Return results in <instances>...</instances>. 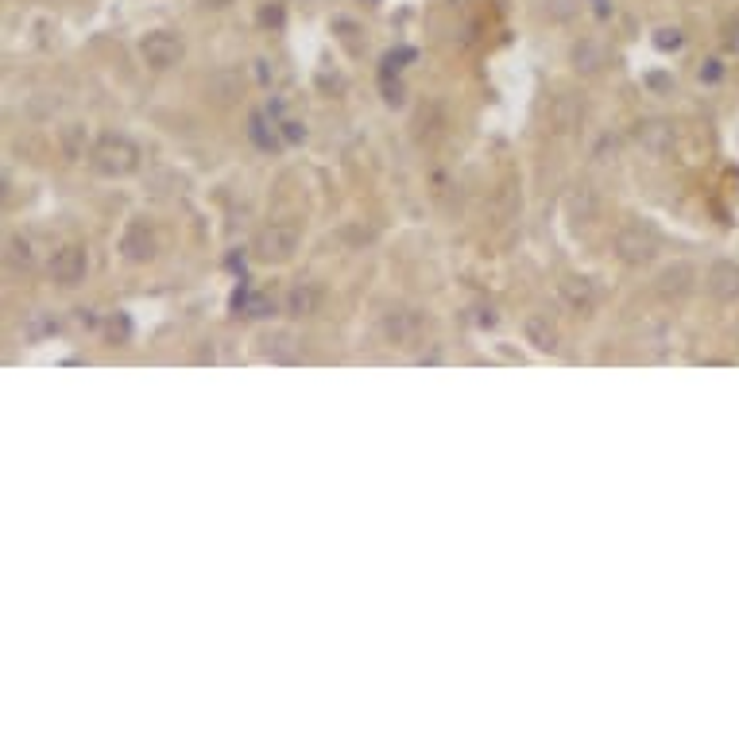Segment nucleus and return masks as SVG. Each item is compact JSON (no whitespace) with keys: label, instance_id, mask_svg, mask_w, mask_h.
Wrapping results in <instances>:
<instances>
[{"label":"nucleus","instance_id":"7c9ffc66","mask_svg":"<svg viewBox=\"0 0 739 739\" xmlns=\"http://www.w3.org/2000/svg\"><path fill=\"white\" fill-rule=\"evenodd\" d=\"M202 8H229V0H197Z\"/></svg>","mask_w":739,"mask_h":739},{"label":"nucleus","instance_id":"6e6552de","mask_svg":"<svg viewBox=\"0 0 739 739\" xmlns=\"http://www.w3.org/2000/svg\"><path fill=\"white\" fill-rule=\"evenodd\" d=\"M558 295H561V302H566L569 310H577V314H592L596 310V287L584 275H566L558 283Z\"/></svg>","mask_w":739,"mask_h":739},{"label":"nucleus","instance_id":"5701e85b","mask_svg":"<svg viewBox=\"0 0 739 739\" xmlns=\"http://www.w3.org/2000/svg\"><path fill=\"white\" fill-rule=\"evenodd\" d=\"M240 314H248V318H272L275 314V302L267 298V295H248V302H244V310Z\"/></svg>","mask_w":739,"mask_h":739},{"label":"nucleus","instance_id":"dca6fc26","mask_svg":"<svg viewBox=\"0 0 739 739\" xmlns=\"http://www.w3.org/2000/svg\"><path fill=\"white\" fill-rule=\"evenodd\" d=\"M608 63V51L596 39H581L577 46H573V66L581 70V74H596Z\"/></svg>","mask_w":739,"mask_h":739},{"label":"nucleus","instance_id":"a878e982","mask_svg":"<svg viewBox=\"0 0 739 739\" xmlns=\"http://www.w3.org/2000/svg\"><path fill=\"white\" fill-rule=\"evenodd\" d=\"M58 330V322H51V318H31V325H28V333H55Z\"/></svg>","mask_w":739,"mask_h":739},{"label":"nucleus","instance_id":"c85d7f7f","mask_svg":"<svg viewBox=\"0 0 739 739\" xmlns=\"http://www.w3.org/2000/svg\"><path fill=\"white\" fill-rule=\"evenodd\" d=\"M647 81H651L654 89H670V78H666V74H651Z\"/></svg>","mask_w":739,"mask_h":739},{"label":"nucleus","instance_id":"7ed1b4c3","mask_svg":"<svg viewBox=\"0 0 739 739\" xmlns=\"http://www.w3.org/2000/svg\"><path fill=\"white\" fill-rule=\"evenodd\" d=\"M298 244H302V232L295 225H267L256 232L252 252H256V260H264V264H287L290 256L298 252Z\"/></svg>","mask_w":739,"mask_h":739},{"label":"nucleus","instance_id":"2f4dec72","mask_svg":"<svg viewBox=\"0 0 739 739\" xmlns=\"http://www.w3.org/2000/svg\"><path fill=\"white\" fill-rule=\"evenodd\" d=\"M728 46H732V51H739V28H732V35H728Z\"/></svg>","mask_w":739,"mask_h":739},{"label":"nucleus","instance_id":"a211bd4d","mask_svg":"<svg viewBox=\"0 0 739 739\" xmlns=\"http://www.w3.org/2000/svg\"><path fill=\"white\" fill-rule=\"evenodd\" d=\"M709 287L717 298H735L739 295V267L735 264H717L709 275Z\"/></svg>","mask_w":739,"mask_h":739},{"label":"nucleus","instance_id":"ddd939ff","mask_svg":"<svg viewBox=\"0 0 739 739\" xmlns=\"http://www.w3.org/2000/svg\"><path fill=\"white\" fill-rule=\"evenodd\" d=\"M418 330H422V322H418V314H410V310H391L383 318V333L391 337V341H415L418 337Z\"/></svg>","mask_w":739,"mask_h":739},{"label":"nucleus","instance_id":"1a4fd4ad","mask_svg":"<svg viewBox=\"0 0 739 739\" xmlns=\"http://www.w3.org/2000/svg\"><path fill=\"white\" fill-rule=\"evenodd\" d=\"M523 337L531 349H538V353H558V341H561V333H558V325L550 322V314H531V318L523 322Z\"/></svg>","mask_w":739,"mask_h":739},{"label":"nucleus","instance_id":"f3484780","mask_svg":"<svg viewBox=\"0 0 739 739\" xmlns=\"http://www.w3.org/2000/svg\"><path fill=\"white\" fill-rule=\"evenodd\" d=\"M4 260H8L12 272H31V267H35V244L28 237H8Z\"/></svg>","mask_w":739,"mask_h":739},{"label":"nucleus","instance_id":"9b49d317","mask_svg":"<svg viewBox=\"0 0 739 739\" xmlns=\"http://www.w3.org/2000/svg\"><path fill=\"white\" fill-rule=\"evenodd\" d=\"M283 307L290 318H310V314H318V307H322V290L314 283H295Z\"/></svg>","mask_w":739,"mask_h":739},{"label":"nucleus","instance_id":"412c9836","mask_svg":"<svg viewBox=\"0 0 739 739\" xmlns=\"http://www.w3.org/2000/svg\"><path fill=\"white\" fill-rule=\"evenodd\" d=\"M264 345H267V357H272V360H295V357H298V353H295V341H290L287 333L267 337Z\"/></svg>","mask_w":739,"mask_h":739},{"label":"nucleus","instance_id":"4be33fe9","mask_svg":"<svg viewBox=\"0 0 739 739\" xmlns=\"http://www.w3.org/2000/svg\"><path fill=\"white\" fill-rule=\"evenodd\" d=\"M81 139H86V128H66L63 132V151H66V159H81L86 155V144H81Z\"/></svg>","mask_w":739,"mask_h":739},{"label":"nucleus","instance_id":"0eeeda50","mask_svg":"<svg viewBox=\"0 0 739 739\" xmlns=\"http://www.w3.org/2000/svg\"><path fill=\"white\" fill-rule=\"evenodd\" d=\"M674 139H677V132H674L670 121H642V124H635V144L642 151H651V155H666V151L674 147Z\"/></svg>","mask_w":739,"mask_h":739},{"label":"nucleus","instance_id":"aec40b11","mask_svg":"<svg viewBox=\"0 0 739 739\" xmlns=\"http://www.w3.org/2000/svg\"><path fill=\"white\" fill-rule=\"evenodd\" d=\"M105 333H109L113 345H128V337H132V322H128V314H109Z\"/></svg>","mask_w":739,"mask_h":739},{"label":"nucleus","instance_id":"f8f14e48","mask_svg":"<svg viewBox=\"0 0 739 739\" xmlns=\"http://www.w3.org/2000/svg\"><path fill=\"white\" fill-rule=\"evenodd\" d=\"M596 209H600V197H596L592 186H577V190L566 197V214H569V221H577V225L592 221Z\"/></svg>","mask_w":739,"mask_h":739},{"label":"nucleus","instance_id":"c756f323","mask_svg":"<svg viewBox=\"0 0 739 739\" xmlns=\"http://www.w3.org/2000/svg\"><path fill=\"white\" fill-rule=\"evenodd\" d=\"M78 322H81V325H86V330H93V325H97V318H93V314H89V310H81V318H78Z\"/></svg>","mask_w":739,"mask_h":739},{"label":"nucleus","instance_id":"b1692460","mask_svg":"<svg viewBox=\"0 0 739 739\" xmlns=\"http://www.w3.org/2000/svg\"><path fill=\"white\" fill-rule=\"evenodd\" d=\"M654 43H659V51H677V46H682V31L662 28L659 35H654Z\"/></svg>","mask_w":739,"mask_h":739},{"label":"nucleus","instance_id":"39448f33","mask_svg":"<svg viewBox=\"0 0 739 739\" xmlns=\"http://www.w3.org/2000/svg\"><path fill=\"white\" fill-rule=\"evenodd\" d=\"M86 272H89V256H86V248H81V244H66V248L55 252V260H51L55 283L78 287L81 279H86Z\"/></svg>","mask_w":739,"mask_h":739},{"label":"nucleus","instance_id":"9d476101","mask_svg":"<svg viewBox=\"0 0 739 739\" xmlns=\"http://www.w3.org/2000/svg\"><path fill=\"white\" fill-rule=\"evenodd\" d=\"M581 116H584V105L577 97H569V93L550 101V124H554L558 132H573V128L581 124Z\"/></svg>","mask_w":739,"mask_h":739},{"label":"nucleus","instance_id":"423d86ee","mask_svg":"<svg viewBox=\"0 0 739 739\" xmlns=\"http://www.w3.org/2000/svg\"><path fill=\"white\" fill-rule=\"evenodd\" d=\"M155 232H151L147 221H128L124 232H121V256L132 264H147L155 256Z\"/></svg>","mask_w":739,"mask_h":739},{"label":"nucleus","instance_id":"cd10ccee","mask_svg":"<svg viewBox=\"0 0 739 739\" xmlns=\"http://www.w3.org/2000/svg\"><path fill=\"white\" fill-rule=\"evenodd\" d=\"M701 78H705V81H717V78H720V63H705V70H701Z\"/></svg>","mask_w":739,"mask_h":739},{"label":"nucleus","instance_id":"f257e3e1","mask_svg":"<svg viewBox=\"0 0 739 739\" xmlns=\"http://www.w3.org/2000/svg\"><path fill=\"white\" fill-rule=\"evenodd\" d=\"M89 167L97 174H105V179H124V174H132L139 167V147L128 136L109 132V136H101L97 144H93Z\"/></svg>","mask_w":739,"mask_h":739},{"label":"nucleus","instance_id":"6ab92c4d","mask_svg":"<svg viewBox=\"0 0 739 739\" xmlns=\"http://www.w3.org/2000/svg\"><path fill=\"white\" fill-rule=\"evenodd\" d=\"M248 136H252V144L260 147V151H275V147H279V136L272 132V128H267V121H264L260 113H256L252 121H248Z\"/></svg>","mask_w":739,"mask_h":739},{"label":"nucleus","instance_id":"4468645a","mask_svg":"<svg viewBox=\"0 0 739 739\" xmlns=\"http://www.w3.org/2000/svg\"><path fill=\"white\" fill-rule=\"evenodd\" d=\"M689 283H693V267L689 264H674V267H666V272L659 275V295L662 298H682Z\"/></svg>","mask_w":739,"mask_h":739},{"label":"nucleus","instance_id":"20e7f679","mask_svg":"<svg viewBox=\"0 0 739 739\" xmlns=\"http://www.w3.org/2000/svg\"><path fill=\"white\" fill-rule=\"evenodd\" d=\"M139 55H144V63L151 70H171L182 63L186 46H182V35L174 31H151L144 35V43H139Z\"/></svg>","mask_w":739,"mask_h":739},{"label":"nucleus","instance_id":"2eb2a0df","mask_svg":"<svg viewBox=\"0 0 739 739\" xmlns=\"http://www.w3.org/2000/svg\"><path fill=\"white\" fill-rule=\"evenodd\" d=\"M206 93L217 105H229L232 97H240V74H237V70H217V74H209Z\"/></svg>","mask_w":739,"mask_h":739},{"label":"nucleus","instance_id":"393cba45","mask_svg":"<svg viewBox=\"0 0 739 739\" xmlns=\"http://www.w3.org/2000/svg\"><path fill=\"white\" fill-rule=\"evenodd\" d=\"M279 128H283V139H287V144H302V139H307V128H302L298 121H283Z\"/></svg>","mask_w":739,"mask_h":739},{"label":"nucleus","instance_id":"bb28decb","mask_svg":"<svg viewBox=\"0 0 739 739\" xmlns=\"http://www.w3.org/2000/svg\"><path fill=\"white\" fill-rule=\"evenodd\" d=\"M383 93H387V105L403 101V86H399V81H395V86H391V81H383Z\"/></svg>","mask_w":739,"mask_h":739},{"label":"nucleus","instance_id":"f03ea898","mask_svg":"<svg viewBox=\"0 0 739 739\" xmlns=\"http://www.w3.org/2000/svg\"><path fill=\"white\" fill-rule=\"evenodd\" d=\"M616 256L624 260L627 267H642V264H651L654 256H659V232H654L651 225H642V221H635V225H624L616 232Z\"/></svg>","mask_w":739,"mask_h":739}]
</instances>
